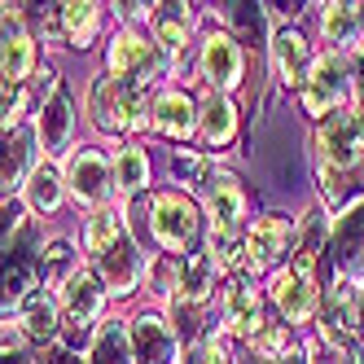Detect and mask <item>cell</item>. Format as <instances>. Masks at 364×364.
Instances as JSON below:
<instances>
[{
    "label": "cell",
    "mask_w": 364,
    "mask_h": 364,
    "mask_svg": "<svg viewBox=\"0 0 364 364\" xmlns=\"http://www.w3.org/2000/svg\"><path fill=\"white\" fill-rule=\"evenodd\" d=\"M88 110H92V123L106 127V132H141V127H149L145 92L123 80H97Z\"/></svg>",
    "instance_id": "obj_1"
},
{
    "label": "cell",
    "mask_w": 364,
    "mask_h": 364,
    "mask_svg": "<svg viewBox=\"0 0 364 364\" xmlns=\"http://www.w3.org/2000/svg\"><path fill=\"white\" fill-rule=\"evenodd\" d=\"M198 206L185 193H159L154 198V242L171 255H185L198 246Z\"/></svg>",
    "instance_id": "obj_2"
},
{
    "label": "cell",
    "mask_w": 364,
    "mask_h": 364,
    "mask_svg": "<svg viewBox=\"0 0 364 364\" xmlns=\"http://www.w3.org/2000/svg\"><path fill=\"white\" fill-rule=\"evenodd\" d=\"M360 285L355 281H338L333 290L325 294V311H321V333H325V343L338 347V351H347L351 343H360Z\"/></svg>",
    "instance_id": "obj_3"
},
{
    "label": "cell",
    "mask_w": 364,
    "mask_h": 364,
    "mask_svg": "<svg viewBox=\"0 0 364 364\" xmlns=\"http://www.w3.org/2000/svg\"><path fill=\"white\" fill-rule=\"evenodd\" d=\"M360 123H355V114H347V110H338V114H329L321 127H316V154H321V167H329V171H351V167H360Z\"/></svg>",
    "instance_id": "obj_4"
},
{
    "label": "cell",
    "mask_w": 364,
    "mask_h": 364,
    "mask_svg": "<svg viewBox=\"0 0 364 364\" xmlns=\"http://www.w3.org/2000/svg\"><path fill=\"white\" fill-rule=\"evenodd\" d=\"M106 66H110L114 80H123V84H132V88L145 92V80L159 70V58H154V44H149L145 36L119 31V36L110 40V48H106Z\"/></svg>",
    "instance_id": "obj_5"
},
{
    "label": "cell",
    "mask_w": 364,
    "mask_h": 364,
    "mask_svg": "<svg viewBox=\"0 0 364 364\" xmlns=\"http://www.w3.org/2000/svg\"><path fill=\"white\" fill-rule=\"evenodd\" d=\"M343 97H347V66H343L338 53H329V58H321L316 66H311V75H307V84H303V110L311 119H329V114H338V101H343Z\"/></svg>",
    "instance_id": "obj_6"
},
{
    "label": "cell",
    "mask_w": 364,
    "mask_h": 364,
    "mask_svg": "<svg viewBox=\"0 0 364 364\" xmlns=\"http://www.w3.org/2000/svg\"><path fill=\"white\" fill-rule=\"evenodd\" d=\"M206 211H211V224H215V246L228 242L232 232L242 228V215H246V193L237 185V176H228V171H215V176H206Z\"/></svg>",
    "instance_id": "obj_7"
},
{
    "label": "cell",
    "mask_w": 364,
    "mask_h": 364,
    "mask_svg": "<svg viewBox=\"0 0 364 364\" xmlns=\"http://www.w3.org/2000/svg\"><path fill=\"white\" fill-rule=\"evenodd\" d=\"M272 303L281 307V316L290 325H303L316 316L321 307V290H316V277H307L299 268H281L272 277Z\"/></svg>",
    "instance_id": "obj_8"
},
{
    "label": "cell",
    "mask_w": 364,
    "mask_h": 364,
    "mask_svg": "<svg viewBox=\"0 0 364 364\" xmlns=\"http://www.w3.org/2000/svg\"><path fill=\"white\" fill-rule=\"evenodd\" d=\"M290 242H294V224L285 220V215H264V220H255V228L246 232V268H250V272L272 268L277 259L290 250Z\"/></svg>",
    "instance_id": "obj_9"
},
{
    "label": "cell",
    "mask_w": 364,
    "mask_h": 364,
    "mask_svg": "<svg viewBox=\"0 0 364 364\" xmlns=\"http://www.w3.org/2000/svg\"><path fill=\"white\" fill-rule=\"evenodd\" d=\"M198 62H202V75H206V80H211L215 88H237V84H242V75H246L242 40H237V36H228V31L206 36Z\"/></svg>",
    "instance_id": "obj_10"
},
{
    "label": "cell",
    "mask_w": 364,
    "mask_h": 364,
    "mask_svg": "<svg viewBox=\"0 0 364 364\" xmlns=\"http://www.w3.org/2000/svg\"><path fill=\"white\" fill-rule=\"evenodd\" d=\"M66 185H70L75 202H84V206L106 202V193H110V163L101 159L97 149H80L66 163Z\"/></svg>",
    "instance_id": "obj_11"
},
{
    "label": "cell",
    "mask_w": 364,
    "mask_h": 364,
    "mask_svg": "<svg viewBox=\"0 0 364 364\" xmlns=\"http://www.w3.org/2000/svg\"><path fill=\"white\" fill-rule=\"evenodd\" d=\"M333 268L343 272V281L364 272V202H355L333 228Z\"/></svg>",
    "instance_id": "obj_12"
},
{
    "label": "cell",
    "mask_w": 364,
    "mask_h": 364,
    "mask_svg": "<svg viewBox=\"0 0 364 364\" xmlns=\"http://www.w3.org/2000/svg\"><path fill=\"white\" fill-rule=\"evenodd\" d=\"M220 299H224V321H228V329L237 333V338H250V343H255V333L264 329V316H259V294L250 290L242 277H232L224 285Z\"/></svg>",
    "instance_id": "obj_13"
},
{
    "label": "cell",
    "mask_w": 364,
    "mask_h": 364,
    "mask_svg": "<svg viewBox=\"0 0 364 364\" xmlns=\"http://www.w3.org/2000/svg\"><path fill=\"white\" fill-rule=\"evenodd\" d=\"M132 351H136V364H176L171 329L154 316V311H141V316H136V325H132Z\"/></svg>",
    "instance_id": "obj_14"
},
{
    "label": "cell",
    "mask_w": 364,
    "mask_h": 364,
    "mask_svg": "<svg viewBox=\"0 0 364 364\" xmlns=\"http://www.w3.org/2000/svg\"><path fill=\"white\" fill-rule=\"evenodd\" d=\"M101 303H106V290L92 272H75L62 290V307H66V325H92Z\"/></svg>",
    "instance_id": "obj_15"
},
{
    "label": "cell",
    "mask_w": 364,
    "mask_h": 364,
    "mask_svg": "<svg viewBox=\"0 0 364 364\" xmlns=\"http://www.w3.org/2000/svg\"><path fill=\"white\" fill-rule=\"evenodd\" d=\"M272 58H277V70H281V84L285 88H303L307 84V75H311V53H307V40L299 36V31H277V40H272Z\"/></svg>",
    "instance_id": "obj_16"
},
{
    "label": "cell",
    "mask_w": 364,
    "mask_h": 364,
    "mask_svg": "<svg viewBox=\"0 0 364 364\" xmlns=\"http://www.w3.org/2000/svg\"><path fill=\"white\" fill-rule=\"evenodd\" d=\"M198 127H202V141L211 145V149L228 145L232 136H237V110H232V101H228L224 92H211V97L202 101V114H198Z\"/></svg>",
    "instance_id": "obj_17"
},
{
    "label": "cell",
    "mask_w": 364,
    "mask_h": 364,
    "mask_svg": "<svg viewBox=\"0 0 364 364\" xmlns=\"http://www.w3.org/2000/svg\"><path fill=\"white\" fill-rule=\"evenodd\" d=\"M101 277H106V285L114 294H132V285L141 277V255L127 237H119L106 255H101Z\"/></svg>",
    "instance_id": "obj_18"
},
{
    "label": "cell",
    "mask_w": 364,
    "mask_h": 364,
    "mask_svg": "<svg viewBox=\"0 0 364 364\" xmlns=\"http://www.w3.org/2000/svg\"><path fill=\"white\" fill-rule=\"evenodd\" d=\"M154 123H159L163 136H176L185 141L193 127H198V114H193V101L185 92H163L159 101H154Z\"/></svg>",
    "instance_id": "obj_19"
},
{
    "label": "cell",
    "mask_w": 364,
    "mask_h": 364,
    "mask_svg": "<svg viewBox=\"0 0 364 364\" xmlns=\"http://www.w3.org/2000/svg\"><path fill=\"white\" fill-rule=\"evenodd\" d=\"M70 127H75V114H70V92L58 88L53 97L44 101V110H40V141L44 149H62L70 141Z\"/></svg>",
    "instance_id": "obj_20"
},
{
    "label": "cell",
    "mask_w": 364,
    "mask_h": 364,
    "mask_svg": "<svg viewBox=\"0 0 364 364\" xmlns=\"http://www.w3.org/2000/svg\"><path fill=\"white\" fill-rule=\"evenodd\" d=\"M321 31H325V40L338 44V48L355 44L360 31H364V5H325V14H321Z\"/></svg>",
    "instance_id": "obj_21"
},
{
    "label": "cell",
    "mask_w": 364,
    "mask_h": 364,
    "mask_svg": "<svg viewBox=\"0 0 364 364\" xmlns=\"http://www.w3.org/2000/svg\"><path fill=\"white\" fill-rule=\"evenodd\" d=\"M22 333L36 338V343H48V338L58 333V303L48 294H31L27 303H22V316H18Z\"/></svg>",
    "instance_id": "obj_22"
},
{
    "label": "cell",
    "mask_w": 364,
    "mask_h": 364,
    "mask_svg": "<svg viewBox=\"0 0 364 364\" xmlns=\"http://www.w3.org/2000/svg\"><path fill=\"white\" fill-rule=\"evenodd\" d=\"M31 250H5V316L9 307H22L31 294Z\"/></svg>",
    "instance_id": "obj_23"
},
{
    "label": "cell",
    "mask_w": 364,
    "mask_h": 364,
    "mask_svg": "<svg viewBox=\"0 0 364 364\" xmlns=\"http://www.w3.org/2000/svg\"><path fill=\"white\" fill-rule=\"evenodd\" d=\"M211 272H215V259L211 255H185V268H180V294L185 303H202L206 294H211Z\"/></svg>",
    "instance_id": "obj_24"
},
{
    "label": "cell",
    "mask_w": 364,
    "mask_h": 364,
    "mask_svg": "<svg viewBox=\"0 0 364 364\" xmlns=\"http://www.w3.org/2000/svg\"><path fill=\"white\" fill-rule=\"evenodd\" d=\"M185 31H189V14H185V5H159V14H154V40H159L163 53H180Z\"/></svg>",
    "instance_id": "obj_25"
},
{
    "label": "cell",
    "mask_w": 364,
    "mask_h": 364,
    "mask_svg": "<svg viewBox=\"0 0 364 364\" xmlns=\"http://www.w3.org/2000/svg\"><path fill=\"white\" fill-rule=\"evenodd\" d=\"M58 14H62V31H66L70 44H80V48H84V44L97 36L101 5H92V0H84V5H58Z\"/></svg>",
    "instance_id": "obj_26"
},
{
    "label": "cell",
    "mask_w": 364,
    "mask_h": 364,
    "mask_svg": "<svg viewBox=\"0 0 364 364\" xmlns=\"http://www.w3.org/2000/svg\"><path fill=\"white\" fill-rule=\"evenodd\" d=\"M114 185L123 193H132L141 198V189L149 185V159H145V149H119V159H114Z\"/></svg>",
    "instance_id": "obj_27"
},
{
    "label": "cell",
    "mask_w": 364,
    "mask_h": 364,
    "mask_svg": "<svg viewBox=\"0 0 364 364\" xmlns=\"http://www.w3.org/2000/svg\"><path fill=\"white\" fill-rule=\"evenodd\" d=\"M27 163H31V136H27V132L5 136V202H9V193L27 189V185H22V176H27ZM27 180H31V176H27Z\"/></svg>",
    "instance_id": "obj_28"
},
{
    "label": "cell",
    "mask_w": 364,
    "mask_h": 364,
    "mask_svg": "<svg viewBox=\"0 0 364 364\" xmlns=\"http://www.w3.org/2000/svg\"><path fill=\"white\" fill-rule=\"evenodd\" d=\"M31 62H36L31 36H27V31H22V36H9V40H5V62H0V66H5V92H9V88H22Z\"/></svg>",
    "instance_id": "obj_29"
},
{
    "label": "cell",
    "mask_w": 364,
    "mask_h": 364,
    "mask_svg": "<svg viewBox=\"0 0 364 364\" xmlns=\"http://www.w3.org/2000/svg\"><path fill=\"white\" fill-rule=\"evenodd\" d=\"M27 202H31V211H58V202H62V176L40 163L31 167V180H27Z\"/></svg>",
    "instance_id": "obj_30"
},
{
    "label": "cell",
    "mask_w": 364,
    "mask_h": 364,
    "mask_svg": "<svg viewBox=\"0 0 364 364\" xmlns=\"http://www.w3.org/2000/svg\"><path fill=\"white\" fill-rule=\"evenodd\" d=\"M136 351H132V333H123L119 325L101 329V338L92 343V364H132Z\"/></svg>",
    "instance_id": "obj_31"
},
{
    "label": "cell",
    "mask_w": 364,
    "mask_h": 364,
    "mask_svg": "<svg viewBox=\"0 0 364 364\" xmlns=\"http://www.w3.org/2000/svg\"><path fill=\"white\" fill-rule=\"evenodd\" d=\"M255 351H259V360H268V364L290 360V325H264L255 333Z\"/></svg>",
    "instance_id": "obj_32"
},
{
    "label": "cell",
    "mask_w": 364,
    "mask_h": 364,
    "mask_svg": "<svg viewBox=\"0 0 364 364\" xmlns=\"http://www.w3.org/2000/svg\"><path fill=\"white\" fill-rule=\"evenodd\" d=\"M40 272H44V285H66L75 277V255H70V246L66 242L48 246L44 259H40Z\"/></svg>",
    "instance_id": "obj_33"
},
{
    "label": "cell",
    "mask_w": 364,
    "mask_h": 364,
    "mask_svg": "<svg viewBox=\"0 0 364 364\" xmlns=\"http://www.w3.org/2000/svg\"><path fill=\"white\" fill-rule=\"evenodd\" d=\"M123 237V224H119V215L114 211H101V215H92V224H88V250L101 259L114 242Z\"/></svg>",
    "instance_id": "obj_34"
},
{
    "label": "cell",
    "mask_w": 364,
    "mask_h": 364,
    "mask_svg": "<svg viewBox=\"0 0 364 364\" xmlns=\"http://www.w3.org/2000/svg\"><path fill=\"white\" fill-rule=\"evenodd\" d=\"M149 220H154V202L149 198H132V228H136V242L141 246L149 242V228H154Z\"/></svg>",
    "instance_id": "obj_35"
},
{
    "label": "cell",
    "mask_w": 364,
    "mask_h": 364,
    "mask_svg": "<svg viewBox=\"0 0 364 364\" xmlns=\"http://www.w3.org/2000/svg\"><path fill=\"white\" fill-rule=\"evenodd\" d=\"M202 364H232L220 338H206V347H202Z\"/></svg>",
    "instance_id": "obj_36"
},
{
    "label": "cell",
    "mask_w": 364,
    "mask_h": 364,
    "mask_svg": "<svg viewBox=\"0 0 364 364\" xmlns=\"http://www.w3.org/2000/svg\"><path fill=\"white\" fill-rule=\"evenodd\" d=\"M5 364H40V360H36L31 351H22V347H18V351H5Z\"/></svg>",
    "instance_id": "obj_37"
},
{
    "label": "cell",
    "mask_w": 364,
    "mask_h": 364,
    "mask_svg": "<svg viewBox=\"0 0 364 364\" xmlns=\"http://www.w3.org/2000/svg\"><path fill=\"white\" fill-rule=\"evenodd\" d=\"M343 360H347V364H364V343H351V347L343 351Z\"/></svg>",
    "instance_id": "obj_38"
},
{
    "label": "cell",
    "mask_w": 364,
    "mask_h": 364,
    "mask_svg": "<svg viewBox=\"0 0 364 364\" xmlns=\"http://www.w3.org/2000/svg\"><path fill=\"white\" fill-rule=\"evenodd\" d=\"M355 92H360V106H364V53L355 58Z\"/></svg>",
    "instance_id": "obj_39"
},
{
    "label": "cell",
    "mask_w": 364,
    "mask_h": 364,
    "mask_svg": "<svg viewBox=\"0 0 364 364\" xmlns=\"http://www.w3.org/2000/svg\"><path fill=\"white\" fill-rule=\"evenodd\" d=\"M355 123H360V136H364V106H360V114H355Z\"/></svg>",
    "instance_id": "obj_40"
},
{
    "label": "cell",
    "mask_w": 364,
    "mask_h": 364,
    "mask_svg": "<svg viewBox=\"0 0 364 364\" xmlns=\"http://www.w3.org/2000/svg\"><path fill=\"white\" fill-rule=\"evenodd\" d=\"M360 316H364V290H360Z\"/></svg>",
    "instance_id": "obj_41"
}]
</instances>
